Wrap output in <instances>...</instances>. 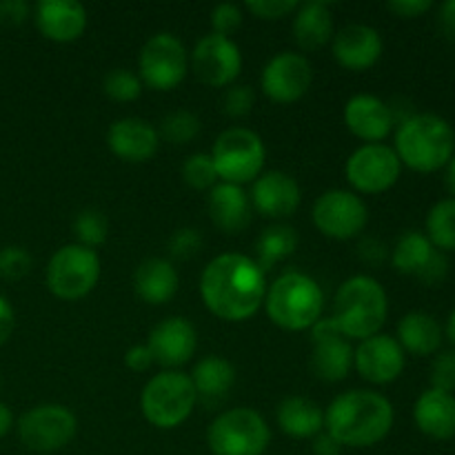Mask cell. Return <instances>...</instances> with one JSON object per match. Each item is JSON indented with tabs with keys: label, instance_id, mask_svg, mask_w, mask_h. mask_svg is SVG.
<instances>
[{
	"label": "cell",
	"instance_id": "obj_53",
	"mask_svg": "<svg viewBox=\"0 0 455 455\" xmlns=\"http://www.w3.org/2000/svg\"><path fill=\"white\" fill-rule=\"evenodd\" d=\"M13 427V413L12 409L7 407L4 403H0V438H4V435L12 431Z\"/></svg>",
	"mask_w": 455,
	"mask_h": 455
},
{
	"label": "cell",
	"instance_id": "obj_19",
	"mask_svg": "<svg viewBox=\"0 0 455 455\" xmlns=\"http://www.w3.org/2000/svg\"><path fill=\"white\" fill-rule=\"evenodd\" d=\"M107 145L116 158L138 164L154 158L160 145V136L154 124L147 123V120L120 118L109 127Z\"/></svg>",
	"mask_w": 455,
	"mask_h": 455
},
{
	"label": "cell",
	"instance_id": "obj_18",
	"mask_svg": "<svg viewBox=\"0 0 455 455\" xmlns=\"http://www.w3.org/2000/svg\"><path fill=\"white\" fill-rule=\"evenodd\" d=\"M251 207L265 218L283 220L296 213L300 207L302 191L298 182L284 172H267L253 180Z\"/></svg>",
	"mask_w": 455,
	"mask_h": 455
},
{
	"label": "cell",
	"instance_id": "obj_52",
	"mask_svg": "<svg viewBox=\"0 0 455 455\" xmlns=\"http://www.w3.org/2000/svg\"><path fill=\"white\" fill-rule=\"evenodd\" d=\"M336 336H342V331L338 329L336 320L333 318H320L318 323L311 327V342L327 340V338H336Z\"/></svg>",
	"mask_w": 455,
	"mask_h": 455
},
{
	"label": "cell",
	"instance_id": "obj_51",
	"mask_svg": "<svg viewBox=\"0 0 455 455\" xmlns=\"http://www.w3.org/2000/svg\"><path fill=\"white\" fill-rule=\"evenodd\" d=\"M438 25L443 34L455 43V0H447V3L440 4Z\"/></svg>",
	"mask_w": 455,
	"mask_h": 455
},
{
	"label": "cell",
	"instance_id": "obj_27",
	"mask_svg": "<svg viewBox=\"0 0 455 455\" xmlns=\"http://www.w3.org/2000/svg\"><path fill=\"white\" fill-rule=\"evenodd\" d=\"M189 378L194 382L200 403L207 404V407H216L234 389L235 369L229 360L220 358V355H207L200 363H196Z\"/></svg>",
	"mask_w": 455,
	"mask_h": 455
},
{
	"label": "cell",
	"instance_id": "obj_28",
	"mask_svg": "<svg viewBox=\"0 0 455 455\" xmlns=\"http://www.w3.org/2000/svg\"><path fill=\"white\" fill-rule=\"evenodd\" d=\"M275 420H278L280 429L296 440L315 438L320 431H324V411L320 409L318 403L302 395H291L284 398L278 404L275 411Z\"/></svg>",
	"mask_w": 455,
	"mask_h": 455
},
{
	"label": "cell",
	"instance_id": "obj_30",
	"mask_svg": "<svg viewBox=\"0 0 455 455\" xmlns=\"http://www.w3.org/2000/svg\"><path fill=\"white\" fill-rule=\"evenodd\" d=\"M354 367V349L345 336L315 340L311 351V369L324 382H340Z\"/></svg>",
	"mask_w": 455,
	"mask_h": 455
},
{
	"label": "cell",
	"instance_id": "obj_45",
	"mask_svg": "<svg viewBox=\"0 0 455 455\" xmlns=\"http://www.w3.org/2000/svg\"><path fill=\"white\" fill-rule=\"evenodd\" d=\"M358 258L369 267H380L385 265V260L389 258V251H387V244L382 240L373 238H363L358 244Z\"/></svg>",
	"mask_w": 455,
	"mask_h": 455
},
{
	"label": "cell",
	"instance_id": "obj_39",
	"mask_svg": "<svg viewBox=\"0 0 455 455\" xmlns=\"http://www.w3.org/2000/svg\"><path fill=\"white\" fill-rule=\"evenodd\" d=\"M222 114L229 118H244L251 114L253 105H256V93L249 84H234L222 96Z\"/></svg>",
	"mask_w": 455,
	"mask_h": 455
},
{
	"label": "cell",
	"instance_id": "obj_1",
	"mask_svg": "<svg viewBox=\"0 0 455 455\" xmlns=\"http://www.w3.org/2000/svg\"><path fill=\"white\" fill-rule=\"evenodd\" d=\"M200 296L216 318L243 323L253 318L265 302V271L243 253H220L200 275Z\"/></svg>",
	"mask_w": 455,
	"mask_h": 455
},
{
	"label": "cell",
	"instance_id": "obj_17",
	"mask_svg": "<svg viewBox=\"0 0 455 455\" xmlns=\"http://www.w3.org/2000/svg\"><path fill=\"white\" fill-rule=\"evenodd\" d=\"M147 347L154 355V363L167 369H176L194 358L196 347H198V333L189 320L182 315H172L151 329Z\"/></svg>",
	"mask_w": 455,
	"mask_h": 455
},
{
	"label": "cell",
	"instance_id": "obj_36",
	"mask_svg": "<svg viewBox=\"0 0 455 455\" xmlns=\"http://www.w3.org/2000/svg\"><path fill=\"white\" fill-rule=\"evenodd\" d=\"M102 92L116 102H133L142 93V80L129 69H111L102 80Z\"/></svg>",
	"mask_w": 455,
	"mask_h": 455
},
{
	"label": "cell",
	"instance_id": "obj_15",
	"mask_svg": "<svg viewBox=\"0 0 455 455\" xmlns=\"http://www.w3.org/2000/svg\"><path fill=\"white\" fill-rule=\"evenodd\" d=\"M314 83L311 62L298 52L275 53L265 65L260 76V87L269 100L278 105L298 102Z\"/></svg>",
	"mask_w": 455,
	"mask_h": 455
},
{
	"label": "cell",
	"instance_id": "obj_23",
	"mask_svg": "<svg viewBox=\"0 0 455 455\" xmlns=\"http://www.w3.org/2000/svg\"><path fill=\"white\" fill-rule=\"evenodd\" d=\"M209 216L222 234L235 235L251 225L253 207L247 191L238 185L220 182L209 194Z\"/></svg>",
	"mask_w": 455,
	"mask_h": 455
},
{
	"label": "cell",
	"instance_id": "obj_5",
	"mask_svg": "<svg viewBox=\"0 0 455 455\" xmlns=\"http://www.w3.org/2000/svg\"><path fill=\"white\" fill-rule=\"evenodd\" d=\"M265 309L275 327L284 331H305L323 318V287L302 271H287L267 287Z\"/></svg>",
	"mask_w": 455,
	"mask_h": 455
},
{
	"label": "cell",
	"instance_id": "obj_10",
	"mask_svg": "<svg viewBox=\"0 0 455 455\" xmlns=\"http://www.w3.org/2000/svg\"><path fill=\"white\" fill-rule=\"evenodd\" d=\"M142 84L154 92H172L185 80L189 69V56L180 38L169 31L151 36L142 44L140 58H138Z\"/></svg>",
	"mask_w": 455,
	"mask_h": 455
},
{
	"label": "cell",
	"instance_id": "obj_43",
	"mask_svg": "<svg viewBox=\"0 0 455 455\" xmlns=\"http://www.w3.org/2000/svg\"><path fill=\"white\" fill-rule=\"evenodd\" d=\"M247 9L262 20H280L298 9L296 0H249Z\"/></svg>",
	"mask_w": 455,
	"mask_h": 455
},
{
	"label": "cell",
	"instance_id": "obj_48",
	"mask_svg": "<svg viewBox=\"0 0 455 455\" xmlns=\"http://www.w3.org/2000/svg\"><path fill=\"white\" fill-rule=\"evenodd\" d=\"M124 364H127V369H132V371L142 373L147 371V369H151L154 355H151L147 345H133L132 349H127V354H124Z\"/></svg>",
	"mask_w": 455,
	"mask_h": 455
},
{
	"label": "cell",
	"instance_id": "obj_42",
	"mask_svg": "<svg viewBox=\"0 0 455 455\" xmlns=\"http://www.w3.org/2000/svg\"><path fill=\"white\" fill-rule=\"evenodd\" d=\"M240 25H243V12H240L238 4L220 3L213 7L212 12L213 34L227 36V38H229L235 29H240Z\"/></svg>",
	"mask_w": 455,
	"mask_h": 455
},
{
	"label": "cell",
	"instance_id": "obj_29",
	"mask_svg": "<svg viewBox=\"0 0 455 455\" xmlns=\"http://www.w3.org/2000/svg\"><path fill=\"white\" fill-rule=\"evenodd\" d=\"M398 345L411 355H434L443 345V329L434 315L411 311L398 323Z\"/></svg>",
	"mask_w": 455,
	"mask_h": 455
},
{
	"label": "cell",
	"instance_id": "obj_35",
	"mask_svg": "<svg viewBox=\"0 0 455 455\" xmlns=\"http://www.w3.org/2000/svg\"><path fill=\"white\" fill-rule=\"evenodd\" d=\"M200 129H203V124H200L198 116L191 114V111L180 109L164 116L163 123H160L158 136H163L164 140L172 142V145H187V142L198 138Z\"/></svg>",
	"mask_w": 455,
	"mask_h": 455
},
{
	"label": "cell",
	"instance_id": "obj_21",
	"mask_svg": "<svg viewBox=\"0 0 455 455\" xmlns=\"http://www.w3.org/2000/svg\"><path fill=\"white\" fill-rule=\"evenodd\" d=\"M345 124L367 145L382 142L394 129V114L385 100L371 93H358L345 105Z\"/></svg>",
	"mask_w": 455,
	"mask_h": 455
},
{
	"label": "cell",
	"instance_id": "obj_16",
	"mask_svg": "<svg viewBox=\"0 0 455 455\" xmlns=\"http://www.w3.org/2000/svg\"><path fill=\"white\" fill-rule=\"evenodd\" d=\"M354 367L363 380L371 385H389L404 371V351L395 338L376 333L360 340L358 349H354Z\"/></svg>",
	"mask_w": 455,
	"mask_h": 455
},
{
	"label": "cell",
	"instance_id": "obj_40",
	"mask_svg": "<svg viewBox=\"0 0 455 455\" xmlns=\"http://www.w3.org/2000/svg\"><path fill=\"white\" fill-rule=\"evenodd\" d=\"M203 249V235L194 227H182L169 238V256L173 260H189Z\"/></svg>",
	"mask_w": 455,
	"mask_h": 455
},
{
	"label": "cell",
	"instance_id": "obj_2",
	"mask_svg": "<svg viewBox=\"0 0 455 455\" xmlns=\"http://www.w3.org/2000/svg\"><path fill=\"white\" fill-rule=\"evenodd\" d=\"M394 404L378 391H345L324 411V431L342 449L376 447L394 429Z\"/></svg>",
	"mask_w": 455,
	"mask_h": 455
},
{
	"label": "cell",
	"instance_id": "obj_54",
	"mask_svg": "<svg viewBox=\"0 0 455 455\" xmlns=\"http://www.w3.org/2000/svg\"><path fill=\"white\" fill-rule=\"evenodd\" d=\"M444 182H447V189L451 191V196L455 198V156L449 160L447 164V176H444Z\"/></svg>",
	"mask_w": 455,
	"mask_h": 455
},
{
	"label": "cell",
	"instance_id": "obj_12",
	"mask_svg": "<svg viewBox=\"0 0 455 455\" xmlns=\"http://www.w3.org/2000/svg\"><path fill=\"white\" fill-rule=\"evenodd\" d=\"M403 163L394 147H387L382 142L376 145H363L347 158L345 176L351 185L354 194L378 196L389 191L398 182Z\"/></svg>",
	"mask_w": 455,
	"mask_h": 455
},
{
	"label": "cell",
	"instance_id": "obj_37",
	"mask_svg": "<svg viewBox=\"0 0 455 455\" xmlns=\"http://www.w3.org/2000/svg\"><path fill=\"white\" fill-rule=\"evenodd\" d=\"M182 178L191 189L207 191L213 189L218 182L216 164H213L212 154H194L182 164Z\"/></svg>",
	"mask_w": 455,
	"mask_h": 455
},
{
	"label": "cell",
	"instance_id": "obj_24",
	"mask_svg": "<svg viewBox=\"0 0 455 455\" xmlns=\"http://www.w3.org/2000/svg\"><path fill=\"white\" fill-rule=\"evenodd\" d=\"M413 420L418 429L434 440L455 438V395L429 389L416 400Z\"/></svg>",
	"mask_w": 455,
	"mask_h": 455
},
{
	"label": "cell",
	"instance_id": "obj_11",
	"mask_svg": "<svg viewBox=\"0 0 455 455\" xmlns=\"http://www.w3.org/2000/svg\"><path fill=\"white\" fill-rule=\"evenodd\" d=\"M78 431V420L65 404L47 403L29 409L18 420V438L29 451L53 453L65 449Z\"/></svg>",
	"mask_w": 455,
	"mask_h": 455
},
{
	"label": "cell",
	"instance_id": "obj_13",
	"mask_svg": "<svg viewBox=\"0 0 455 455\" xmlns=\"http://www.w3.org/2000/svg\"><path fill=\"white\" fill-rule=\"evenodd\" d=\"M315 229L333 240H351L364 231L369 209L358 194L347 189H329L315 200L311 212Z\"/></svg>",
	"mask_w": 455,
	"mask_h": 455
},
{
	"label": "cell",
	"instance_id": "obj_7",
	"mask_svg": "<svg viewBox=\"0 0 455 455\" xmlns=\"http://www.w3.org/2000/svg\"><path fill=\"white\" fill-rule=\"evenodd\" d=\"M212 158L216 164L218 180L243 187L262 173L267 149L256 132L247 127H231L216 138Z\"/></svg>",
	"mask_w": 455,
	"mask_h": 455
},
{
	"label": "cell",
	"instance_id": "obj_3",
	"mask_svg": "<svg viewBox=\"0 0 455 455\" xmlns=\"http://www.w3.org/2000/svg\"><path fill=\"white\" fill-rule=\"evenodd\" d=\"M400 163L420 173L447 167L455 151L453 127L435 114H413L398 124L395 147Z\"/></svg>",
	"mask_w": 455,
	"mask_h": 455
},
{
	"label": "cell",
	"instance_id": "obj_41",
	"mask_svg": "<svg viewBox=\"0 0 455 455\" xmlns=\"http://www.w3.org/2000/svg\"><path fill=\"white\" fill-rule=\"evenodd\" d=\"M431 389L453 394L455 391V351H443L431 364Z\"/></svg>",
	"mask_w": 455,
	"mask_h": 455
},
{
	"label": "cell",
	"instance_id": "obj_49",
	"mask_svg": "<svg viewBox=\"0 0 455 455\" xmlns=\"http://www.w3.org/2000/svg\"><path fill=\"white\" fill-rule=\"evenodd\" d=\"M16 327V314H13V307L9 305L7 298L0 296V347L9 340V336L13 333Z\"/></svg>",
	"mask_w": 455,
	"mask_h": 455
},
{
	"label": "cell",
	"instance_id": "obj_32",
	"mask_svg": "<svg viewBox=\"0 0 455 455\" xmlns=\"http://www.w3.org/2000/svg\"><path fill=\"white\" fill-rule=\"evenodd\" d=\"M434 244L429 243V238L425 234H420V231H407L395 243L394 253H391V262H394V269L398 274L418 275L422 271V267L429 262V258L434 256Z\"/></svg>",
	"mask_w": 455,
	"mask_h": 455
},
{
	"label": "cell",
	"instance_id": "obj_31",
	"mask_svg": "<svg viewBox=\"0 0 455 455\" xmlns=\"http://www.w3.org/2000/svg\"><path fill=\"white\" fill-rule=\"evenodd\" d=\"M298 249V234L289 225H271L269 229L262 231L256 240V258L262 271L274 269L278 262L287 260Z\"/></svg>",
	"mask_w": 455,
	"mask_h": 455
},
{
	"label": "cell",
	"instance_id": "obj_33",
	"mask_svg": "<svg viewBox=\"0 0 455 455\" xmlns=\"http://www.w3.org/2000/svg\"><path fill=\"white\" fill-rule=\"evenodd\" d=\"M427 238L440 251H455V198L440 200L427 216Z\"/></svg>",
	"mask_w": 455,
	"mask_h": 455
},
{
	"label": "cell",
	"instance_id": "obj_26",
	"mask_svg": "<svg viewBox=\"0 0 455 455\" xmlns=\"http://www.w3.org/2000/svg\"><path fill=\"white\" fill-rule=\"evenodd\" d=\"M178 271L172 260L164 258H149L140 262L133 274V289L136 296L147 305H164L178 293Z\"/></svg>",
	"mask_w": 455,
	"mask_h": 455
},
{
	"label": "cell",
	"instance_id": "obj_20",
	"mask_svg": "<svg viewBox=\"0 0 455 455\" xmlns=\"http://www.w3.org/2000/svg\"><path fill=\"white\" fill-rule=\"evenodd\" d=\"M382 38L369 25H347L333 36L331 53L340 67L349 71H367L380 60Z\"/></svg>",
	"mask_w": 455,
	"mask_h": 455
},
{
	"label": "cell",
	"instance_id": "obj_46",
	"mask_svg": "<svg viewBox=\"0 0 455 455\" xmlns=\"http://www.w3.org/2000/svg\"><path fill=\"white\" fill-rule=\"evenodd\" d=\"M31 7L25 0H4L0 3V22L4 27H20L29 18Z\"/></svg>",
	"mask_w": 455,
	"mask_h": 455
},
{
	"label": "cell",
	"instance_id": "obj_44",
	"mask_svg": "<svg viewBox=\"0 0 455 455\" xmlns=\"http://www.w3.org/2000/svg\"><path fill=\"white\" fill-rule=\"evenodd\" d=\"M447 274H449L447 258L435 249L434 256L429 258V262L422 267V271L416 275V278L420 280L422 284H427V287H435V284H440L444 278H447Z\"/></svg>",
	"mask_w": 455,
	"mask_h": 455
},
{
	"label": "cell",
	"instance_id": "obj_50",
	"mask_svg": "<svg viewBox=\"0 0 455 455\" xmlns=\"http://www.w3.org/2000/svg\"><path fill=\"white\" fill-rule=\"evenodd\" d=\"M314 440V444H311V451L314 455H340L342 453V444L338 443L333 435H329L327 431H320Z\"/></svg>",
	"mask_w": 455,
	"mask_h": 455
},
{
	"label": "cell",
	"instance_id": "obj_14",
	"mask_svg": "<svg viewBox=\"0 0 455 455\" xmlns=\"http://www.w3.org/2000/svg\"><path fill=\"white\" fill-rule=\"evenodd\" d=\"M191 69L196 78L213 89L229 87L243 71V53L227 36L209 34L198 40L191 53Z\"/></svg>",
	"mask_w": 455,
	"mask_h": 455
},
{
	"label": "cell",
	"instance_id": "obj_55",
	"mask_svg": "<svg viewBox=\"0 0 455 455\" xmlns=\"http://www.w3.org/2000/svg\"><path fill=\"white\" fill-rule=\"evenodd\" d=\"M447 338L449 342L455 347V309L451 311V315H449V323H447Z\"/></svg>",
	"mask_w": 455,
	"mask_h": 455
},
{
	"label": "cell",
	"instance_id": "obj_8",
	"mask_svg": "<svg viewBox=\"0 0 455 455\" xmlns=\"http://www.w3.org/2000/svg\"><path fill=\"white\" fill-rule=\"evenodd\" d=\"M269 443V425L249 407L220 413L207 429V444L213 455H262Z\"/></svg>",
	"mask_w": 455,
	"mask_h": 455
},
{
	"label": "cell",
	"instance_id": "obj_4",
	"mask_svg": "<svg viewBox=\"0 0 455 455\" xmlns=\"http://www.w3.org/2000/svg\"><path fill=\"white\" fill-rule=\"evenodd\" d=\"M389 315V300L382 284L371 275H351L338 287L333 315L347 340H367L380 333Z\"/></svg>",
	"mask_w": 455,
	"mask_h": 455
},
{
	"label": "cell",
	"instance_id": "obj_34",
	"mask_svg": "<svg viewBox=\"0 0 455 455\" xmlns=\"http://www.w3.org/2000/svg\"><path fill=\"white\" fill-rule=\"evenodd\" d=\"M107 234H109V222L100 209H83L74 220V235L78 244L93 249L105 244Z\"/></svg>",
	"mask_w": 455,
	"mask_h": 455
},
{
	"label": "cell",
	"instance_id": "obj_47",
	"mask_svg": "<svg viewBox=\"0 0 455 455\" xmlns=\"http://www.w3.org/2000/svg\"><path fill=\"white\" fill-rule=\"evenodd\" d=\"M434 7L431 0H391L387 3V9L395 13L398 18H418Z\"/></svg>",
	"mask_w": 455,
	"mask_h": 455
},
{
	"label": "cell",
	"instance_id": "obj_9",
	"mask_svg": "<svg viewBox=\"0 0 455 455\" xmlns=\"http://www.w3.org/2000/svg\"><path fill=\"white\" fill-rule=\"evenodd\" d=\"M47 289L67 302L83 300L100 280V258L83 244H65L47 265Z\"/></svg>",
	"mask_w": 455,
	"mask_h": 455
},
{
	"label": "cell",
	"instance_id": "obj_6",
	"mask_svg": "<svg viewBox=\"0 0 455 455\" xmlns=\"http://www.w3.org/2000/svg\"><path fill=\"white\" fill-rule=\"evenodd\" d=\"M198 395L187 373L167 369L156 373L140 394L142 416L156 429H176L194 411Z\"/></svg>",
	"mask_w": 455,
	"mask_h": 455
},
{
	"label": "cell",
	"instance_id": "obj_38",
	"mask_svg": "<svg viewBox=\"0 0 455 455\" xmlns=\"http://www.w3.org/2000/svg\"><path fill=\"white\" fill-rule=\"evenodd\" d=\"M31 265H34V258L25 247L9 244V247L0 249V278L18 283L29 274Z\"/></svg>",
	"mask_w": 455,
	"mask_h": 455
},
{
	"label": "cell",
	"instance_id": "obj_22",
	"mask_svg": "<svg viewBox=\"0 0 455 455\" xmlns=\"http://www.w3.org/2000/svg\"><path fill=\"white\" fill-rule=\"evenodd\" d=\"M34 18L40 34L53 43H74L87 29V9L76 0H40Z\"/></svg>",
	"mask_w": 455,
	"mask_h": 455
},
{
	"label": "cell",
	"instance_id": "obj_25",
	"mask_svg": "<svg viewBox=\"0 0 455 455\" xmlns=\"http://www.w3.org/2000/svg\"><path fill=\"white\" fill-rule=\"evenodd\" d=\"M291 31L298 47L305 52L323 49L333 38V13L329 3L309 0V3L298 4L293 12Z\"/></svg>",
	"mask_w": 455,
	"mask_h": 455
}]
</instances>
